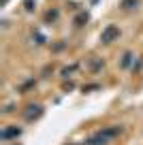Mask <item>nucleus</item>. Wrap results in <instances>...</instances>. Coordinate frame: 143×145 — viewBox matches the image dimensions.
<instances>
[{
	"label": "nucleus",
	"mask_w": 143,
	"mask_h": 145,
	"mask_svg": "<svg viewBox=\"0 0 143 145\" xmlns=\"http://www.w3.org/2000/svg\"><path fill=\"white\" fill-rule=\"evenodd\" d=\"M117 34H120V30H117L115 26H109V28H107V32L103 34V41H105V43H109V41H113Z\"/></svg>",
	"instance_id": "obj_1"
}]
</instances>
